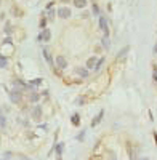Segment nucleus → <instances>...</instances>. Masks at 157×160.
Segmentation results:
<instances>
[{"instance_id":"nucleus-1","label":"nucleus","mask_w":157,"mask_h":160,"mask_svg":"<svg viewBox=\"0 0 157 160\" xmlns=\"http://www.w3.org/2000/svg\"><path fill=\"white\" fill-rule=\"evenodd\" d=\"M98 24H100V29L101 32L104 34V37L109 35V26H108V21H106L104 16H100V21H98Z\"/></svg>"},{"instance_id":"nucleus-2","label":"nucleus","mask_w":157,"mask_h":160,"mask_svg":"<svg viewBox=\"0 0 157 160\" xmlns=\"http://www.w3.org/2000/svg\"><path fill=\"white\" fill-rule=\"evenodd\" d=\"M53 64H55L58 69H66V67H67V59H66L64 56L59 55L56 59H55V63H53Z\"/></svg>"},{"instance_id":"nucleus-3","label":"nucleus","mask_w":157,"mask_h":160,"mask_svg":"<svg viewBox=\"0 0 157 160\" xmlns=\"http://www.w3.org/2000/svg\"><path fill=\"white\" fill-rule=\"evenodd\" d=\"M71 15H72V11H71V8H67V7H61L59 10H58V16L63 18V19L71 18Z\"/></svg>"},{"instance_id":"nucleus-4","label":"nucleus","mask_w":157,"mask_h":160,"mask_svg":"<svg viewBox=\"0 0 157 160\" xmlns=\"http://www.w3.org/2000/svg\"><path fill=\"white\" fill-rule=\"evenodd\" d=\"M21 98H23V93H21L19 90H13V91H10V101H11V103H19Z\"/></svg>"},{"instance_id":"nucleus-5","label":"nucleus","mask_w":157,"mask_h":160,"mask_svg":"<svg viewBox=\"0 0 157 160\" xmlns=\"http://www.w3.org/2000/svg\"><path fill=\"white\" fill-rule=\"evenodd\" d=\"M50 37H51V32H50L48 29H43V31H42L40 34H39L37 40H39V42H48Z\"/></svg>"},{"instance_id":"nucleus-6","label":"nucleus","mask_w":157,"mask_h":160,"mask_svg":"<svg viewBox=\"0 0 157 160\" xmlns=\"http://www.w3.org/2000/svg\"><path fill=\"white\" fill-rule=\"evenodd\" d=\"M32 119H35V120H40L42 119V106L37 104L35 107L32 109Z\"/></svg>"},{"instance_id":"nucleus-7","label":"nucleus","mask_w":157,"mask_h":160,"mask_svg":"<svg viewBox=\"0 0 157 160\" xmlns=\"http://www.w3.org/2000/svg\"><path fill=\"white\" fill-rule=\"evenodd\" d=\"M74 72H75L79 77H82V79H87V77H88V71L85 67H74Z\"/></svg>"},{"instance_id":"nucleus-8","label":"nucleus","mask_w":157,"mask_h":160,"mask_svg":"<svg viewBox=\"0 0 157 160\" xmlns=\"http://www.w3.org/2000/svg\"><path fill=\"white\" fill-rule=\"evenodd\" d=\"M103 115H104V111H100V114H98L95 119H93V122H92V127H96L98 123L101 122V119H103Z\"/></svg>"},{"instance_id":"nucleus-9","label":"nucleus","mask_w":157,"mask_h":160,"mask_svg":"<svg viewBox=\"0 0 157 160\" xmlns=\"http://www.w3.org/2000/svg\"><path fill=\"white\" fill-rule=\"evenodd\" d=\"M55 151L58 152V155H63V151H64V143H56V146H55Z\"/></svg>"},{"instance_id":"nucleus-10","label":"nucleus","mask_w":157,"mask_h":160,"mask_svg":"<svg viewBox=\"0 0 157 160\" xmlns=\"http://www.w3.org/2000/svg\"><path fill=\"white\" fill-rule=\"evenodd\" d=\"M71 122H72L74 127H79V125H80V115H79V114H74L72 119H71Z\"/></svg>"},{"instance_id":"nucleus-11","label":"nucleus","mask_w":157,"mask_h":160,"mask_svg":"<svg viewBox=\"0 0 157 160\" xmlns=\"http://www.w3.org/2000/svg\"><path fill=\"white\" fill-rule=\"evenodd\" d=\"M74 7L85 8V7H87V0H74Z\"/></svg>"},{"instance_id":"nucleus-12","label":"nucleus","mask_w":157,"mask_h":160,"mask_svg":"<svg viewBox=\"0 0 157 160\" xmlns=\"http://www.w3.org/2000/svg\"><path fill=\"white\" fill-rule=\"evenodd\" d=\"M7 64H8V59H7L3 55H0V69H5Z\"/></svg>"},{"instance_id":"nucleus-13","label":"nucleus","mask_w":157,"mask_h":160,"mask_svg":"<svg viewBox=\"0 0 157 160\" xmlns=\"http://www.w3.org/2000/svg\"><path fill=\"white\" fill-rule=\"evenodd\" d=\"M95 64H96V58H95V56L88 58V61H87V67H95Z\"/></svg>"},{"instance_id":"nucleus-14","label":"nucleus","mask_w":157,"mask_h":160,"mask_svg":"<svg viewBox=\"0 0 157 160\" xmlns=\"http://www.w3.org/2000/svg\"><path fill=\"white\" fill-rule=\"evenodd\" d=\"M29 99L32 101V103H37V101L40 99V95H39V93H31V95H29Z\"/></svg>"},{"instance_id":"nucleus-15","label":"nucleus","mask_w":157,"mask_h":160,"mask_svg":"<svg viewBox=\"0 0 157 160\" xmlns=\"http://www.w3.org/2000/svg\"><path fill=\"white\" fill-rule=\"evenodd\" d=\"M43 56H45V59H47V61H48V63L53 66V58H51V55H50L48 50H43Z\"/></svg>"},{"instance_id":"nucleus-16","label":"nucleus","mask_w":157,"mask_h":160,"mask_svg":"<svg viewBox=\"0 0 157 160\" xmlns=\"http://www.w3.org/2000/svg\"><path fill=\"white\" fill-rule=\"evenodd\" d=\"M128 50H130V47H125L124 50H120V53L117 55V59H122V58H124V56L127 55V53H128Z\"/></svg>"},{"instance_id":"nucleus-17","label":"nucleus","mask_w":157,"mask_h":160,"mask_svg":"<svg viewBox=\"0 0 157 160\" xmlns=\"http://www.w3.org/2000/svg\"><path fill=\"white\" fill-rule=\"evenodd\" d=\"M5 125H7V119H5V115L2 114V111H0V127L3 128Z\"/></svg>"},{"instance_id":"nucleus-18","label":"nucleus","mask_w":157,"mask_h":160,"mask_svg":"<svg viewBox=\"0 0 157 160\" xmlns=\"http://www.w3.org/2000/svg\"><path fill=\"white\" fill-rule=\"evenodd\" d=\"M42 82H43L42 79H34L32 82H31V85H32V87H39V85H42Z\"/></svg>"},{"instance_id":"nucleus-19","label":"nucleus","mask_w":157,"mask_h":160,"mask_svg":"<svg viewBox=\"0 0 157 160\" xmlns=\"http://www.w3.org/2000/svg\"><path fill=\"white\" fill-rule=\"evenodd\" d=\"M103 63H104V59L101 58V59H96V64H95V69H100L101 66H103Z\"/></svg>"},{"instance_id":"nucleus-20","label":"nucleus","mask_w":157,"mask_h":160,"mask_svg":"<svg viewBox=\"0 0 157 160\" xmlns=\"http://www.w3.org/2000/svg\"><path fill=\"white\" fill-rule=\"evenodd\" d=\"M5 34H11V24L7 23V26H5Z\"/></svg>"},{"instance_id":"nucleus-21","label":"nucleus","mask_w":157,"mask_h":160,"mask_svg":"<svg viewBox=\"0 0 157 160\" xmlns=\"http://www.w3.org/2000/svg\"><path fill=\"white\" fill-rule=\"evenodd\" d=\"M103 47L109 48V39H108V37H104V39H103Z\"/></svg>"},{"instance_id":"nucleus-22","label":"nucleus","mask_w":157,"mask_h":160,"mask_svg":"<svg viewBox=\"0 0 157 160\" xmlns=\"http://www.w3.org/2000/svg\"><path fill=\"white\" fill-rule=\"evenodd\" d=\"M15 85L16 87H24V82L23 80H15Z\"/></svg>"},{"instance_id":"nucleus-23","label":"nucleus","mask_w":157,"mask_h":160,"mask_svg":"<svg viewBox=\"0 0 157 160\" xmlns=\"http://www.w3.org/2000/svg\"><path fill=\"white\" fill-rule=\"evenodd\" d=\"M88 160H101V155H98V154H95V155H92Z\"/></svg>"},{"instance_id":"nucleus-24","label":"nucleus","mask_w":157,"mask_h":160,"mask_svg":"<svg viewBox=\"0 0 157 160\" xmlns=\"http://www.w3.org/2000/svg\"><path fill=\"white\" fill-rule=\"evenodd\" d=\"M84 103H85V98H79V99H77V104H79V106H82Z\"/></svg>"},{"instance_id":"nucleus-25","label":"nucleus","mask_w":157,"mask_h":160,"mask_svg":"<svg viewBox=\"0 0 157 160\" xmlns=\"http://www.w3.org/2000/svg\"><path fill=\"white\" fill-rule=\"evenodd\" d=\"M48 18H50V19H53V18H55V11H53V10H50V13H48Z\"/></svg>"},{"instance_id":"nucleus-26","label":"nucleus","mask_w":157,"mask_h":160,"mask_svg":"<svg viewBox=\"0 0 157 160\" xmlns=\"http://www.w3.org/2000/svg\"><path fill=\"white\" fill-rule=\"evenodd\" d=\"M93 13H95V15H98V7H96V5H93Z\"/></svg>"},{"instance_id":"nucleus-27","label":"nucleus","mask_w":157,"mask_h":160,"mask_svg":"<svg viewBox=\"0 0 157 160\" xmlns=\"http://www.w3.org/2000/svg\"><path fill=\"white\" fill-rule=\"evenodd\" d=\"M143 160H148V159H143Z\"/></svg>"}]
</instances>
